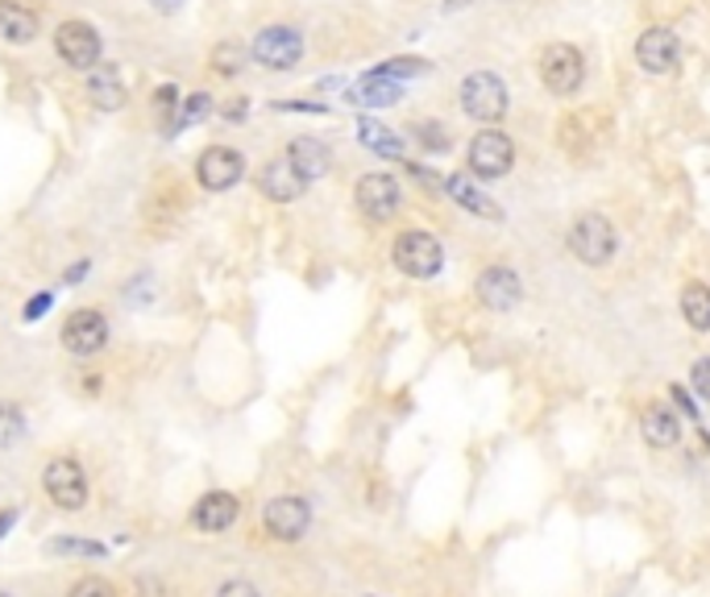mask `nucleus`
Instances as JSON below:
<instances>
[{
  "label": "nucleus",
  "instance_id": "obj_15",
  "mask_svg": "<svg viewBox=\"0 0 710 597\" xmlns=\"http://www.w3.org/2000/svg\"><path fill=\"white\" fill-rule=\"evenodd\" d=\"M258 188L266 200H275V204H295L304 191H308V179L299 174V167H295L292 158H271L266 167H262L258 174Z\"/></svg>",
  "mask_w": 710,
  "mask_h": 597
},
{
  "label": "nucleus",
  "instance_id": "obj_24",
  "mask_svg": "<svg viewBox=\"0 0 710 597\" xmlns=\"http://www.w3.org/2000/svg\"><path fill=\"white\" fill-rule=\"evenodd\" d=\"M681 316L693 332H710V287L707 282H690L681 290Z\"/></svg>",
  "mask_w": 710,
  "mask_h": 597
},
{
  "label": "nucleus",
  "instance_id": "obj_22",
  "mask_svg": "<svg viewBox=\"0 0 710 597\" xmlns=\"http://www.w3.org/2000/svg\"><path fill=\"white\" fill-rule=\"evenodd\" d=\"M640 436L644 444H653V448H674L681 440V419H677L669 407H648L640 415Z\"/></svg>",
  "mask_w": 710,
  "mask_h": 597
},
{
  "label": "nucleus",
  "instance_id": "obj_16",
  "mask_svg": "<svg viewBox=\"0 0 710 597\" xmlns=\"http://www.w3.org/2000/svg\"><path fill=\"white\" fill-rule=\"evenodd\" d=\"M445 195L478 221H502V207L474 183V174H445Z\"/></svg>",
  "mask_w": 710,
  "mask_h": 597
},
{
  "label": "nucleus",
  "instance_id": "obj_17",
  "mask_svg": "<svg viewBox=\"0 0 710 597\" xmlns=\"http://www.w3.org/2000/svg\"><path fill=\"white\" fill-rule=\"evenodd\" d=\"M237 511H242V502H237V498L225 494V490H212V494H204L200 502H195L191 523L204 531V535H221V531H229L233 523H237Z\"/></svg>",
  "mask_w": 710,
  "mask_h": 597
},
{
  "label": "nucleus",
  "instance_id": "obj_4",
  "mask_svg": "<svg viewBox=\"0 0 710 597\" xmlns=\"http://www.w3.org/2000/svg\"><path fill=\"white\" fill-rule=\"evenodd\" d=\"M391 262L407 278H436L441 266H445V249L428 228H403L395 245H391Z\"/></svg>",
  "mask_w": 710,
  "mask_h": 597
},
{
  "label": "nucleus",
  "instance_id": "obj_12",
  "mask_svg": "<svg viewBox=\"0 0 710 597\" xmlns=\"http://www.w3.org/2000/svg\"><path fill=\"white\" fill-rule=\"evenodd\" d=\"M474 295H478V303L486 311H511L523 299V282L511 266H486L474 278Z\"/></svg>",
  "mask_w": 710,
  "mask_h": 597
},
{
  "label": "nucleus",
  "instance_id": "obj_23",
  "mask_svg": "<svg viewBox=\"0 0 710 597\" xmlns=\"http://www.w3.org/2000/svg\"><path fill=\"white\" fill-rule=\"evenodd\" d=\"M358 141H362L365 150H374V154H382V158L403 154V137H399L395 129L379 125V120H370V117L358 120Z\"/></svg>",
  "mask_w": 710,
  "mask_h": 597
},
{
  "label": "nucleus",
  "instance_id": "obj_31",
  "mask_svg": "<svg viewBox=\"0 0 710 597\" xmlns=\"http://www.w3.org/2000/svg\"><path fill=\"white\" fill-rule=\"evenodd\" d=\"M67 597H117V589H113L105 577H84V580H75V585H71Z\"/></svg>",
  "mask_w": 710,
  "mask_h": 597
},
{
  "label": "nucleus",
  "instance_id": "obj_7",
  "mask_svg": "<svg viewBox=\"0 0 710 597\" xmlns=\"http://www.w3.org/2000/svg\"><path fill=\"white\" fill-rule=\"evenodd\" d=\"M250 54H254L266 71H292L295 63L304 58V34L292 30V25H266V30H258Z\"/></svg>",
  "mask_w": 710,
  "mask_h": 597
},
{
  "label": "nucleus",
  "instance_id": "obj_6",
  "mask_svg": "<svg viewBox=\"0 0 710 597\" xmlns=\"http://www.w3.org/2000/svg\"><path fill=\"white\" fill-rule=\"evenodd\" d=\"M353 200H358V212H362L370 224H386V221H395L399 207H403V188H399L395 174L370 171L358 179Z\"/></svg>",
  "mask_w": 710,
  "mask_h": 597
},
{
  "label": "nucleus",
  "instance_id": "obj_3",
  "mask_svg": "<svg viewBox=\"0 0 710 597\" xmlns=\"http://www.w3.org/2000/svg\"><path fill=\"white\" fill-rule=\"evenodd\" d=\"M565 245H570V254L577 257L582 266L598 270V266H606V262L615 257V249H619V237H615V224L606 221V216H598V212H586V216H577V221L570 224V237H565Z\"/></svg>",
  "mask_w": 710,
  "mask_h": 597
},
{
  "label": "nucleus",
  "instance_id": "obj_19",
  "mask_svg": "<svg viewBox=\"0 0 710 597\" xmlns=\"http://www.w3.org/2000/svg\"><path fill=\"white\" fill-rule=\"evenodd\" d=\"M346 100L358 104V108H391V104L403 100V84H399V79H386L379 71H370V75H362L358 84L349 87Z\"/></svg>",
  "mask_w": 710,
  "mask_h": 597
},
{
  "label": "nucleus",
  "instance_id": "obj_8",
  "mask_svg": "<svg viewBox=\"0 0 710 597\" xmlns=\"http://www.w3.org/2000/svg\"><path fill=\"white\" fill-rule=\"evenodd\" d=\"M54 51L59 58L75 71H92L100 63V34H96V25H87V21H63L59 30H54Z\"/></svg>",
  "mask_w": 710,
  "mask_h": 597
},
{
  "label": "nucleus",
  "instance_id": "obj_1",
  "mask_svg": "<svg viewBox=\"0 0 710 597\" xmlns=\"http://www.w3.org/2000/svg\"><path fill=\"white\" fill-rule=\"evenodd\" d=\"M457 100H462V113L478 125H499L507 117V84H502L495 71H469L462 87H457Z\"/></svg>",
  "mask_w": 710,
  "mask_h": 597
},
{
  "label": "nucleus",
  "instance_id": "obj_33",
  "mask_svg": "<svg viewBox=\"0 0 710 597\" xmlns=\"http://www.w3.org/2000/svg\"><path fill=\"white\" fill-rule=\"evenodd\" d=\"M690 382H693V391H698V398H702V403H710V358L693 361Z\"/></svg>",
  "mask_w": 710,
  "mask_h": 597
},
{
  "label": "nucleus",
  "instance_id": "obj_39",
  "mask_svg": "<svg viewBox=\"0 0 710 597\" xmlns=\"http://www.w3.org/2000/svg\"><path fill=\"white\" fill-rule=\"evenodd\" d=\"M84 274H87V262H75V266H71V270H67V282H80Z\"/></svg>",
  "mask_w": 710,
  "mask_h": 597
},
{
  "label": "nucleus",
  "instance_id": "obj_5",
  "mask_svg": "<svg viewBox=\"0 0 710 597\" xmlns=\"http://www.w3.org/2000/svg\"><path fill=\"white\" fill-rule=\"evenodd\" d=\"M466 167L474 179H502V174H511V167H516L511 137L502 134V129H495V125H486L483 134L469 137Z\"/></svg>",
  "mask_w": 710,
  "mask_h": 597
},
{
  "label": "nucleus",
  "instance_id": "obj_38",
  "mask_svg": "<svg viewBox=\"0 0 710 597\" xmlns=\"http://www.w3.org/2000/svg\"><path fill=\"white\" fill-rule=\"evenodd\" d=\"M150 4H155L158 13H174V9H179V4H183V0H150Z\"/></svg>",
  "mask_w": 710,
  "mask_h": 597
},
{
  "label": "nucleus",
  "instance_id": "obj_18",
  "mask_svg": "<svg viewBox=\"0 0 710 597\" xmlns=\"http://www.w3.org/2000/svg\"><path fill=\"white\" fill-rule=\"evenodd\" d=\"M38 30H42V21L30 4H21V0H0V42H9V46H25V42H34Z\"/></svg>",
  "mask_w": 710,
  "mask_h": 597
},
{
  "label": "nucleus",
  "instance_id": "obj_30",
  "mask_svg": "<svg viewBox=\"0 0 710 597\" xmlns=\"http://www.w3.org/2000/svg\"><path fill=\"white\" fill-rule=\"evenodd\" d=\"M155 108L158 117H167V134H174V113H179V92L171 84H162L155 92Z\"/></svg>",
  "mask_w": 710,
  "mask_h": 597
},
{
  "label": "nucleus",
  "instance_id": "obj_26",
  "mask_svg": "<svg viewBox=\"0 0 710 597\" xmlns=\"http://www.w3.org/2000/svg\"><path fill=\"white\" fill-rule=\"evenodd\" d=\"M245 58H250V51H245L242 42H216L212 46V71L216 75H237L245 67Z\"/></svg>",
  "mask_w": 710,
  "mask_h": 597
},
{
  "label": "nucleus",
  "instance_id": "obj_35",
  "mask_svg": "<svg viewBox=\"0 0 710 597\" xmlns=\"http://www.w3.org/2000/svg\"><path fill=\"white\" fill-rule=\"evenodd\" d=\"M51 303H54L51 290H42V295H34V303H25V320H42V316L51 311Z\"/></svg>",
  "mask_w": 710,
  "mask_h": 597
},
{
  "label": "nucleus",
  "instance_id": "obj_40",
  "mask_svg": "<svg viewBox=\"0 0 710 597\" xmlns=\"http://www.w3.org/2000/svg\"><path fill=\"white\" fill-rule=\"evenodd\" d=\"M13 523H18V514H13V511L0 514V535H4V527H13Z\"/></svg>",
  "mask_w": 710,
  "mask_h": 597
},
{
  "label": "nucleus",
  "instance_id": "obj_27",
  "mask_svg": "<svg viewBox=\"0 0 710 597\" xmlns=\"http://www.w3.org/2000/svg\"><path fill=\"white\" fill-rule=\"evenodd\" d=\"M379 75H386V79H416V75H428L433 71V63L428 58H386V63H379Z\"/></svg>",
  "mask_w": 710,
  "mask_h": 597
},
{
  "label": "nucleus",
  "instance_id": "obj_34",
  "mask_svg": "<svg viewBox=\"0 0 710 597\" xmlns=\"http://www.w3.org/2000/svg\"><path fill=\"white\" fill-rule=\"evenodd\" d=\"M216 597H262L258 585H250V580H225L221 589H216Z\"/></svg>",
  "mask_w": 710,
  "mask_h": 597
},
{
  "label": "nucleus",
  "instance_id": "obj_28",
  "mask_svg": "<svg viewBox=\"0 0 710 597\" xmlns=\"http://www.w3.org/2000/svg\"><path fill=\"white\" fill-rule=\"evenodd\" d=\"M212 113V96L209 92H191L179 100V117H174V134L183 129V125H195V120H204Z\"/></svg>",
  "mask_w": 710,
  "mask_h": 597
},
{
  "label": "nucleus",
  "instance_id": "obj_11",
  "mask_svg": "<svg viewBox=\"0 0 710 597\" xmlns=\"http://www.w3.org/2000/svg\"><path fill=\"white\" fill-rule=\"evenodd\" d=\"M681 58V42L669 25H648L640 38H636V67L648 71V75H669Z\"/></svg>",
  "mask_w": 710,
  "mask_h": 597
},
{
  "label": "nucleus",
  "instance_id": "obj_32",
  "mask_svg": "<svg viewBox=\"0 0 710 597\" xmlns=\"http://www.w3.org/2000/svg\"><path fill=\"white\" fill-rule=\"evenodd\" d=\"M51 552H67V556H105V547L92 544V540H51Z\"/></svg>",
  "mask_w": 710,
  "mask_h": 597
},
{
  "label": "nucleus",
  "instance_id": "obj_37",
  "mask_svg": "<svg viewBox=\"0 0 710 597\" xmlns=\"http://www.w3.org/2000/svg\"><path fill=\"white\" fill-rule=\"evenodd\" d=\"M221 113H225L229 120H242L245 113H250V100H245V96H233V104H225Z\"/></svg>",
  "mask_w": 710,
  "mask_h": 597
},
{
  "label": "nucleus",
  "instance_id": "obj_29",
  "mask_svg": "<svg viewBox=\"0 0 710 597\" xmlns=\"http://www.w3.org/2000/svg\"><path fill=\"white\" fill-rule=\"evenodd\" d=\"M21 431H25V415L18 407H9V403H0V448L18 444Z\"/></svg>",
  "mask_w": 710,
  "mask_h": 597
},
{
  "label": "nucleus",
  "instance_id": "obj_2",
  "mask_svg": "<svg viewBox=\"0 0 710 597\" xmlns=\"http://www.w3.org/2000/svg\"><path fill=\"white\" fill-rule=\"evenodd\" d=\"M537 71L544 92L570 100V96H577L582 84H586V54L577 51V46H570V42H553V46H544Z\"/></svg>",
  "mask_w": 710,
  "mask_h": 597
},
{
  "label": "nucleus",
  "instance_id": "obj_13",
  "mask_svg": "<svg viewBox=\"0 0 710 597\" xmlns=\"http://www.w3.org/2000/svg\"><path fill=\"white\" fill-rule=\"evenodd\" d=\"M63 344H67L75 358H92V353H100V349L108 344L105 311H96V308L71 311L67 324H63Z\"/></svg>",
  "mask_w": 710,
  "mask_h": 597
},
{
  "label": "nucleus",
  "instance_id": "obj_9",
  "mask_svg": "<svg viewBox=\"0 0 710 597\" xmlns=\"http://www.w3.org/2000/svg\"><path fill=\"white\" fill-rule=\"evenodd\" d=\"M245 174V154L233 146H209L204 154L195 158V179L204 191H229L237 188Z\"/></svg>",
  "mask_w": 710,
  "mask_h": 597
},
{
  "label": "nucleus",
  "instance_id": "obj_25",
  "mask_svg": "<svg viewBox=\"0 0 710 597\" xmlns=\"http://www.w3.org/2000/svg\"><path fill=\"white\" fill-rule=\"evenodd\" d=\"M412 137H416L420 150H428V154H449L453 150V134L445 120H416Z\"/></svg>",
  "mask_w": 710,
  "mask_h": 597
},
{
  "label": "nucleus",
  "instance_id": "obj_41",
  "mask_svg": "<svg viewBox=\"0 0 710 597\" xmlns=\"http://www.w3.org/2000/svg\"><path fill=\"white\" fill-rule=\"evenodd\" d=\"M462 4H469V0H445V9H462Z\"/></svg>",
  "mask_w": 710,
  "mask_h": 597
},
{
  "label": "nucleus",
  "instance_id": "obj_10",
  "mask_svg": "<svg viewBox=\"0 0 710 597\" xmlns=\"http://www.w3.org/2000/svg\"><path fill=\"white\" fill-rule=\"evenodd\" d=\"M266 531L283 540V544H295V540H304V531L312 527V507L304 502L299 494H278L271 498V507H266Z\"/></svg>",
  "mask_w": 710,
  "mask_h": 597
},
{
  "label": "nucleus",
  "instance_id": "obj_42",
  "mask_svg": "<svg viewBox=\"0 0 710 597\" xmlns=\"http://www.w3.org/2000/svg\"><path fill=\"white\" fill-rule=\"evenodd\" d=\"M0 597H13V594H9V589H0Z\"/></svg>",
  "mask_w": 710,
  "mask_h": 597
},
{
  "label": "nucleus",
  "instance_id": "obj_21",
  "mask_svg": "<svg viewBox=\"0 0 710 597\" xmlns=\"http://www.w3.org/2000/svg\"><path fill=\"white\" fill-rule=\"evenodd\" d=\"M287 158L299 167V174H304L308 183L320 179V174H329V167H332V150L320 141V137H295L292 146H287Z\"/></svg>",
  "mask_w": 710,
  "mask_h": 597
},
{
  "label": "nucleus",
  "instance_id": "obj_36",
  "mask_svg": "<svg viewBox=\"0 0 710 597\" xmlns=\"http://www.w3.org/2000/svg\"><path fill=\"white\" fill-rule=\"evenodd\" d=\"M278 113H316V117H320V113H329V104H304V100H278L275 104Z\"/></svg>",
  "mask_w": 710,
  "mask_h": 597
},
{
  "label": "nucleus",
  "instance_id": "obj_14",
  "mask_svg": "<svg viewBox=\"0 0 710 597\" xmlns=\"http://www.w3.org/2000/svg\"><path fill=\"white\" fill-rule=\"evenodd\" d=\"M42 486H46V494H51L63 511H80V507L87 502V478H84V469L71 461V457H59V461L46 465Z\"/></svg>",
  "mask_w": 710,
  "mask_h": 597
},
{
  "label": "nucleus",
  "instance_id": "obj_20",
  "mask_svg": "<svg viewBox=\"0 0 710 597\" xmlns=\"http://www.w3.org/2000/svg\"><path fill=\"white\" fill-rule=\"evenodd\" d=\"M87 96H92V104L100 108V113H117L125 104V79L117 67H108V63H96V71L87 75Z\"/></svg>",
  "mask_w": 710,
  "mask_h": 597
}]
</instances>
